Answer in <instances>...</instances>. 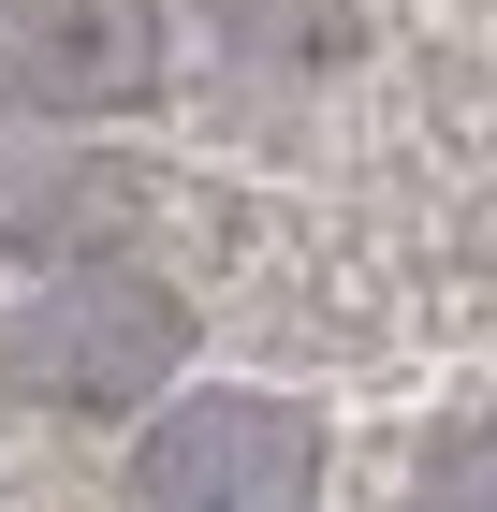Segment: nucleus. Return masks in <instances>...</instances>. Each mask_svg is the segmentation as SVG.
Returning a JSON list of instances; mask_svg holds the SVG:
<instances>
[{
  "mask_svg": "<svg viewBox=\"0 0 497 512\" xmlns=\"http://www.w3.org/2000/svg\"><path fill=\"white\" fill-rule=\"evenodd\" d=\"M0 366L44 395V410H147L176 366H191V308H176V278L147 264H59L15 308Z\"/></svg>",
  "mask_w": 497,
  "mask_h": 512,
  "instance_id": "obj_1",
  "label": "nucleus"
},
{
  "mask_svg": "<svg viewBox=\"0 0 497 512\" xmlns=\"http://www.w3.org/2000/svg\"><path fill=\"white\" fill-rule=\"evenodd\" d=\"M307 483H322V439L293 395H176L132 454L147 512H307Z\"/></svg>",
  "mask_w": 497,
  "mask_h": 512,
  "instance_id": "obj_2",
  "label": "nucleus"
},
{
  "mask_svg": "<svg viewBox=\"0 0 497 512\" xmlns=\"http://www.w3.org/2000/svg\"><path fill=\"white\" fill-rule=\"evenodd\" d=\"M0 88L30 118H132L161 88V0H0Z\"/></svg>",
  "mask_w": 497,
  "mask_h": 512,
  "instance_id": "obj_3",
  "label": "nucleus"
},
{
  "mask_svg": "<svg viewBox=\"0 0 497 512\" xmlns=\"http://www.w3.org/2000/svg\"><path fill=\"white\" fill-rule=\"evenodd\" d=\"M0 235L44 249V264H117L132 191H117V176H15V191H0Z\"/></svg>",
  "mask_w": 497,
  "mask_h": 512,
  "instance_id": "obj_4",
  "label": "nucleus"
},
{
  "mask_svg": "<svg viewBox=\"0 0 497 512\" xmlns=\"http://www.w3.org/2000/svg\"><path fill=\"white\" fill-rule=\"evenodd\" d=\"M220 44H249V59H337L351 15L337 0H220Z\"/></svg>",
  "mask_w": 497,
  "mask_h": 512,
  "instance_id": "obj_5",
  "label": "nucleus"
},
{
  "mask_svg": "<svg viewBox=\"0 0 497 512\" xmlns=\"http://www.w3.org/2000/svg\"><path fill=\"white\" fill-rule=\"evenodd\" d=\"M410 512H497V439H454L439 469H424V498Z\"/></svg>",
  "mask_w": 497,
  "mask_h": 512,
  "instance_id": "obj_6",
  "label": "nucleus"
}]
</instances>
